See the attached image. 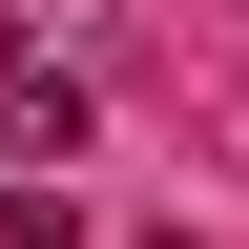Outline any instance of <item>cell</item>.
Instances as JSON below:
<instances>
[{"label": "cell", "mask_w": 249, "mask_h": 249, "mask_svg": "<svg viewBox=\"0 0 249 249\" xmlns=\"http://www.w3.org/2000/svg\"><path fill=\"white\" fill-rule=\"evenodd\" d=\"M0 21H21V0H0Z\"/></svg>", "instance_id": "1"}]
</instances>
